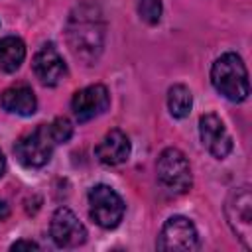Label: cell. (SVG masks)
<instances>
[{"mask_svg": "<svg viewBox=\"0 0 252 252\" xmlns=\"http://www.w3.org/2000/svg\"><path fill=\"white\" fill-rule=\"evenodd\" d=\"M199 136L203 146L217 159H224L232 150V138L215 112H207L199 118Z\"/></svg>", "mask_w": 252, "mask_h": 252, "instance_id": "10", "label": "cell"}, {"mask_svg": "<svg viewBox=\"0 0 252 252\" xmlns=\"http://www.w3.org/2000/svg\"><path fill=\"white\" fill-rule=\"evenodd\" d=\"M55 140L51 136L49 124H39L35 130H32L30 134L22 136L16 146H14V154L18 158V161L26 167H41L51 159L53 148H55Z\"/></svg>", "mask_w": 252, "mask_h": 252, "instance_id": "4", "label": "cell"}, {"mask_svg": "<svg viewBox=\"0 0 252 252\" xmlns=\"http://www.w3.org/2000/svg\"><path fill=\"white\" fill-rule=\"evenodd\" d=\"M211 83L224 98L232 102H242L250 93L246 65L236 53H224L213 63Z\"/></svg>", "mask_w": 252, "mask_h": 252, "instance_id": "2", "label": "cell"}, {"mask_svg": "<svg viewBox=\"0 0 252 252\" xmlns=\"http://www.w3.org/2000/svg\"><path fill=\"white\" fill-rule=\"evenodd\" d=\"M130 150H132V146H130L128 136L122 130H110L96 144L94 156L104 165H118L130 158Z\"/></svg>", "mask_w": 252, "mask_h": 252, "instance_id": "12", "label": "cell"}, {"mask_svg": "<svg viewBox=\"0 0 252 252\" xmlns=\"http://www.w3.org/2000/svg\"><path fill=\"white\" fill-rule=\"evenodd\" d=\"M12 250H39V244L33 240H18L12 244Z\"/></svg>", "mask_w": 252, "mask_h": 252, "instance_id": "18", "label": "cell"}, {"mask_svg": "<svg viewBox=\"0 0 252 252\" xmlns=\"http://www.w3.org/2000/svg\"><path fill=\"white\" fill-rule=\"evenodd\" d=\"M159 185L171 195H183L191 189L193 175L187 156L177 148H165L156 165Z\"/></svg>", "mask_w": 252, "mask_h": 252, "instance_id": "3", "label": "cell"}, {"mask_svg": "<svg viewBox=\"0 0 252 252\" xmlns=\"http://www.w3.org/2000/svg\"><path fill=\"white\" fill-rule=\"evenodd\" d=\"M8 215H10V207H8L4 201H0V220L8 219Z\"/></svg>", "mask_w": 252, "mask_h": 252, "instance_id": "19", "label": "cell"}, {"mask_svg": "<svg viewBox=\"0 0 252 252\" xmlns=\"http://www.w3.org/2000/svg\"><path fill=\"white\" fill-rule=\"evenodd\" d=\"M110 104V94L104 85H89L77 91L71 98V110L79 122H89L100 116Z\"/></svg>", "mask_w": 252, "mask_h": 252, "instance_id": "9", "label": "cell"}, {"mask_svg": "<svg viewBox=\"0 0 252 252\" xmlns=\"http://www.w3.org/2000/svg\"><path fill=\"white\" fill-rule=\"evenodd\" d=\"M156 246H158V250H163V252H191V250H197L199 248L197 228L189 219H185L181 215L169 217L163 222L161 230H159Z\"/></svg>", "mask_w": 252, "mask_h": 252, "instance_id": "7", "label": "cell"}, {"mask_svg": "<svg viewBox=\"0 0 252 252\" xmlns=\"http://www.w3.org/2000/svg\"><path fill=\"white\" fill-rule=\"evenodd\" d=\"M89 213L98 226L114 228L124 217V201L112 187L100 183L89 191Z\"/></svg>", "mask_w": 252, "mask_h": 252, "instance_id": "6", "label": "cell"}, {"mask_svg": "<svg viewBox=\"0 0 252 252\" xmlns=\"http://www.w3.org/2000/svg\"><path fill=\"white\" fill-rule=\"evenodd\" d=\"M0 104L10 114L32 116L35 112V108H37V98H35L32 87H28V85H14V87H8L2 93Z\"/></svg>", "mask_w": 252, "mask_h": 252, "instance_id": "13", "label": "cell"}, {"mask_svg": "<svg viewBox=\"0 0 252 252\" xmlns=\"http://www.w3.org/2000/svg\"><path fill=\"white\" fill-rule=\"evenodd\" d=\"M4 169H6V159H4V154L0 152V177L4 175Z\"/></svg>", "mask_w": 252, "mask_h": 252, "instance_id": "20", "label": "cell"}, {"mask_svg": "<svg viewBox=\"0 0 252 252\" xmlns=\"http://www.w3.org/2000/svg\"><path fill=\"white\" fill-rule=\"evenodd\" d=\"M224 215L232 232L244 242L246 248H250L252 246V195L248 185H242L230 191L224 203Z\"/></svg>", "mask_w": 252, "mask_h": 252, "instance_id": "5", "label": "cell"}, {"mask_svg": "<svg viewBox=\"0 0 252 252\" xmlns=\"http://www.w3.org/2000/svg\"><path fill=\"white\" fill-rule=\"evenodd\" d=\"M161 0H138V14L140 20L148 26H156L161 20Z\"/></svg>", "mask_w": 252, "mask_h": 252, "instance_id": "16", "label": "cell"}, {"mask_svg": "<svg viewBox=\"0 0 252 252\" xmlns=\"http://www.w3.org/2000/svg\"><path fill=\"white\" fill-rule=\"evenodd\" d=\"M49 130H51V136H53L55 144H65L73 134V124L69 122V118L59 116L49 124Z\"/></svg>", "mask_w": 252, "mask_h": 252, "instance_id": "17", "label": "cell"}, {"mask_svg": "<svg viewBox=\"0 0 252 252\" xmlns=\"http://www.w3.org/2000/svg\"><path fill=\"white\" fill-rule=\"evenodd\" d=\"M65 37L71 53L79 61L85 65L96 63L106 37V22L102 10L93 2H81L75 6L67 18Z\"/></svg>", "mask_w": 252, "mask_h": 252, "instance_id": "1", "label": "cell"}, {"mask_svg": "<svg viewBox=\"0 0 252 252\" xmlns=\"http://www.w3.org/2000/svg\"><path fill=\"white\" fill-rule=\"evenodd\" d=\"M193 94L185 85H173L167 91V108L173 118H185L191 112Z\"/></svg>", "mask_w": 252, "mask_h": 252, "instance_id": "15", "label": "cell"}, {"mask_svg": "<svg viewBox=\"0 0 252 252\" xmlns=\"http://www.w3.org/2000/svg\"><path fill=\"white\" fill-rule=\"evenodd\" d=\"M51 238L61 248H77L87 240V228L77 219V215L67 209L59 207L51 217Z\"/></svg>", "mask_w": 252, "mask_h": 252, "instance_id": "8", "label": "cell"}, {"mask_svg": "<svg viewBox=\"0 0 252 252\" xmlns=\"http://www.w3.org/2000/svg\"><path fill=\"white\" fill-rule=\"evenodd\" d=\"M26 57V45L16 35H6L0 39V69L6 73H14L20 69Z\"/></svg>", "mask_w": 252, "mask_h": 252, "instance_id": "14", "label": "cell"}, {"mask_svg": "<svg viewBox=\"0 0 252 252\" xmlns=\"http://www.w3.org/2000/svg\"><path fill=\"white\" fill-rule=\"evenodd\" d=\"M33 73L45 87H55L67 77V65L53 43H45L33 57Z\"/></svg>", "mask_w": 252, "mask_h": 252, "instance_id": "11", "label": "cell"}]
</instances>
